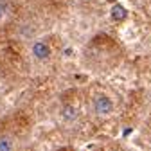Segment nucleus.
Segmentation results:
<instances>
[{
  "instance_id": "obj_2",
  "label": "nucleus",
  "mask_w": 151,
  "mask_h": 151,
  "mask_svg": "<svg viewBox=\"0 0 151 151\" xmlns=\"http://www.w3.org/2000/svg\"><path fill=\"white\" fill-rule=\"evenodd\" d=\"M32 54L36 56L38 60H47L49 56H50V49H49V45L43 43V42H36V43L32 45Z\"/></svg>"
},
{
  "instance_id": "obj_4",
  "label": "nucleus",
  "mask_w": 151,
  "mask_h": 151,
  "mask_svg": "<svg viewBox=\"0 0 151 151\" xmlns=\"http://www.w3.org/2000/svg\"><path fill=\"white\" fill-rule=\"evenodd\" d=\"M61 115H63L65 121H74L76 117H78V110H76L74 106H65L61 110Z\"/></svg>"
},
{
  "instance_id": "obj_1",
  "label": "nucleus",
  "mask_w": 151,
  "mask_h": 151,
  "mask_svg": "<svg viewBox=\"0 0 151 151\" xmlns=\"http://www.w3.org/2000/svg\"><path fill=\"white\" fill-rule=\"evenodd\" d=\"M93 110H96L97 113H101V115H106V113H111L113 110V103L110 97L106 96H99L96 101H93Z\"/></svg>"
},
{
  "instance_id": "obj_3",
  "label": "nucleus",
  "mask_w": 151,
  "mask_h": 151,
  "mask_svg": "<svg viewBox=\"0 0 151 151\" xmlns=\"http://www.w3.org/2000/svg\"><path fill=\"white\" fill-rule=\"evenodd\" d=\"M111 18H113L115 22H124L126 18H128V11H126L121 4H115V6L111 7Z\"/></svg>"
},
{
  "instance_id": "obj_6",
  "label": "nucleus",
  "mask_w": 151,
  "mask_h": 151,
  "mask_svg": "<svg viewBox=\"0 0 151 151\" xmlns=\"http://www.w3.org/2000/svg\"><path fill=\"white\" fill-rule=\"evenodd\" d=\"M4 11H6V6H4V4H0V18H2V14H4Z\"/></svg>"
},
{
  "instance_id": "obj_5",
  "label": "nucleus",
  "mask_w": 151,
  "mask_h": 151,
  "mask_svg": "<svg viewBox=\"0 0 151 151\" xmlns=\"http://www.w3.org/2000/svg\"><path fill=\"white\" fill-rule=\"evenodd\" d=\"M13 147V142L11 140H7V139H2L0 140V151H9Z\"/></svg>"
}]
</instances>
